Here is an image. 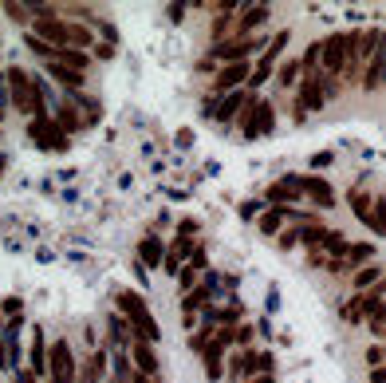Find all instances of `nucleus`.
<instances>
[{
    "instance_id": "obj_1",
    "label": "nucleus",
    "mask_w": 386,
    "mask_h": 383,
    "mask_svg": "<svg viewBox=\"0 0 386 383\" xmlns=\"http://www.w3.org/2000/svg\"><path fill=\"white\" fill-rule=\"evenodd\" d=\"M115 304H119V316L126 320V328H134L142 344H154L158 336H162V328H158V320H154V312L146 309V300L138 297V293L119 288V293H115Z\"/></svg>"
},
{
    "instance_id": "obj_2",
    "label": "nucleus",
    "mask_w": 386,
    "mask_h": 383,
    "mask_svg": "<svg viewBox=\"0 0 386 383\" xmlns=\"http://www.w3.org/2000/svg\"><path fill=\"white\" fill-rule=\"evenodd\" d=\"M8 91H12V107H16V111L32 115V119H44L48 99H44V91H40V87L24 75V67H8Z\"/></svg>"
},
{
    "instance_id": "obj_3",
    "label": "nucleus",
    "mask_w": 386,
    "mask_h": 383,
    "mask_svg": "<svg viewBox=\"0 0 386 383\" xmlns=\"http://www.w3.org/2000/svg\"><path fill=\"white\" fill-rule=\"evenodd\" d=\"M355 40L359 36H331L319 44V60H324V72L339 75V72H347V67H355Z\"/></svg>"
},
{
    "instance_id": "obj_4",
    "label": "nucleus",
    "mask_w": 386,
    "mask_h": 383,
    "mask_svg": "<svg viewBox=\"0 0 386 383\" xmlns=\"http://www.w3.org/2000/svg\"><path fill=\"white\" fill-rule=\"evenodd\" d=\"M272 123H276V115H272V103H265V99H253L241 111V135L244 138H265L268 131H272Z\"/></svg>"
},
{
    "instance_id": "obj_5",
    "label": "nucleus",
    "mask_w": 386,
    "mask_h": 383,
    "mask_svg": "<svg viewBox=\"0 0 386 383\" xmlns=\"http://www.w3.org/2000/svg\"><path fill=\"white\" fill-rule=\"evenodd\" d=\"M276 368V356L272 352H241L233 356V380H249V375H272Z\"/></svg>"
},
{
    "instance_id": "obj_6",
    "label": "nucleus",
    "mask_w": 386,
    "mask_h": 383,
    "mask_svg": "<svg viewBox=\"0 0 386 383\" xmlns=\"http://www.w3.org/2000/svg\"><path fill=\"white\" fill-rule=\"evenodd\" d=\"M331 91H335V83H331V79H319V75H312V79L300 87V107H296V119H303L308 111H319Z\"/></svg>"
},
{
    "instance_id": "obj_7",
    "label": "nucleus",
    "mask_w": 386,
    "mask_h": 383,
    "mask_svg": "<svg viewBox=\"0 0 386 383\" xmlns=\"http://www.w3.org/2000/svg\"><path fill=\"white\" fill-rule=\"evenodd\" d=\"M48 375L75 383V356H72V344H67V340H56V344L48 348Z\"/></svg>"
},
{
    "instance_id": "obj_8",
    "label": "nucleus",
    "mask_w": 386,
    "mask_h": 383,
    "mask_svg": "<svg viewBox=\"0 0 386 383\" xmlns=\"http://www.w3.org/2000/svg\"><path fill=\"white\" fill-rule=\"evenodd\" d=\"M256 48H268V40H244V36H237V40H225V44H217V48H213V60L244 63Z\"/></svg>"
},
{
    "instance_id": "obj_9",
    "label": "nucleus",
    "mask_w": 386,
    "mask_h": 383,
    "mask_svg": "<svg viewBox=\"0 0 386 383\" xmlns=\"http://www.w3.org/2000/svg\"><path fill=\"white\" fill-rule=\"evenodd\" d=\"M28 135H32V142H36V147H44V150H63V147H67V135H63L60 127L51 123L48 115H44V119H32Z\"/></svg>"
},
{
    "instance_id": "obj_10",
    "label": "nucleus",
    "mask_w": 386,
    "mask_h": 383,
    "mask_svg": "<svg viewBox=\"0 0 386 383\" xmlns=\"http://www.w3.org/2000/svg\"><path fill=\"white\" fill-rule=\"evenodd\" d=\"M362 261H374V245H343V253L339 257H331V261H324L331 272H347V269H359Z\"/></svg>"
},
{
    "instance_id": "obj_11",
    "label": "nucleus",
    "mask_w": 386,
    "mask_h": 383,
    "mask_svg": "<svg viewBox=\"0 0 386 383\" xmlns=\"http://www.w3.org/2000/svg\"><path fill=\"white\" fill-rule=\"evenodd\" d=\"M249 103H253V95H249V91H229V95H225V99L217 103V107H209V119H221V123H225V119H233V115L241 111V107H249Z\"/></svg>"
},
{
    "instance_id": "obj_12",
    "label": "nucleus",
    "mask_w": 386,
    "mask_h": 383,
    "mask_svg": "<svg viewBox=\"0 0 386 383\" xmlns=\"http://www.w3.org/2000/svg\"><path fill=\"white\" fill-rule=\"evenodd\" d=\"M217 288H221V277L213 272V277H205V281L197 284V288H193L190 297L181 300V309H185V312H193L197 304H205V300H213V297H217Z\"/></svg>"
},
{
    "instance_id": "obj_13",
    "label": "nucleus",
    "mask_w": 386,
    "mask_h": 383,
    "mask_svg": "<svg viewBox=\"0 0 386 383\" xmlns=\"http://www.w3.org/2000/svg\"><path fill=\"white\" fill-rule=\"evenodd\" d=\"M351 210L359 213V222L367 225V229H371V234H383V222H378V218H374V210L371 206H367V194H362V190H351Z\"/></svg>"
},
{
    "instance_id": "obj_14",
    "label": "nucleus",
    "mask_w": 386,
    "mask_h": 383,
    "mask_svg": "<svg viewBox=\"0 0 386 383\" xmlns=\"http://www.w3.org/2000/svg\"><path fill=\"white\" fill-rule=\"evenodd\" d=\"M300 194H312L319 206H335V190L324 178H300Z\"/></svg>"
},
{
    "instance_id": "obj_15",
    "label": "nucleus",
    "mask_w": 386,
    "mask_h": 383,
    "mask_svg": "<svg viewBox=\"0 0 386 383\" xmlns=\"http://www.w3.org/2000/svg\"><path fill=\"white\" fill-rule=\"evenodd\" d=\"M249 72H253L249 60H244V63H229V67L217 75V87H221V91H233V87H241L244 79H249Z\"/></svg>"
},
{
    "instance_id": "obj_16",
    "label": "nucleus",
    "mask_w": 386,
    "mask_h": 383,
    "mask_svg": "<svg viewBox=\"0 0 386 383\" xmlns=\"http://www.w3.org/2000/svg\"><path fill=\"white\" fill-rule=\"evenodd\" d=\"M296 198H300V178H284L280 186L268 190V202H272V206H284V202H296Z\"/></svg>"
},
{
    "instance_id": "obj_17",
    "label": "nucleus",
    "mask_w": 386,
    "mask_h": 383,
    "mask_svg": "<svg viewBox=\"0 0 386 383\" xmlns=\"http://www.w3.org/2000/svg\"><path fill=\"white\" fill-rule=\"evenodd\" d=\"M48 75L56 83H63L67 91H79V87H83V72H72V67H63V63H48Z\"/></svg>"
},
{
    "instance_id": "obj_18",
    "label": "nucleus",
    "mask_w": 386,
    "mask_h": 383,
    "mask_svg": "<svg viewBox=\"0 0 386 383\" xmlns=\"http://www.w3.org/2000/svg\"><path fill=\"white\" fill-rule=\"evenodd\" d=\"M138 257H142V265H162L166 249H162V241H158L154 234H146L142 241H138Z\"/></svg>"
},
{
    "instance_id": "obj_19",
    "label": "nucleus",
    "mask_w": 386,
    "mask_h": 383,
    "mask_svg": "<svg viewBox=\"0 0 386 383\" xmlns=\"http://www.w3.org/2000/svg\"><path fill=\"white\" fill-rule=\"evenodd\" d=\"M265 20H268V4H249V13L237 16V32L244 36V32H253V28L265 24Z\"/></svg>"
},
{
    "instance_id": "obj_20",
    "label": "nucleus",
    "mask_w": 386,
    "mask_h": 383,
    "mask_svg": "<svg viewBox=\"0 0 386 383\" xmlns=\"http://www.w3.org/2000/svg\"><path fill=\"white\" fill-rule=\"evenodd\" d=\"M190 253H193L190 241H185V237H178V241H174V249H169L166 257H162V265H166V269L174 272V277H178V272H181V261L190 257Z\"/></svg>"
},
{
    "instance_id": "obj_21",
    "label": "nucleus",
    "mask_w": 386,
    "mask_h": 383,
    "mask_svg": "<svg viewBox=\"0 0 386 383\" xmlns=\"http://www.w3.org/2000/svg\"><path fill=\"white\" fill-rule=\"evenodd\" d=\"M51 63H63V67H72V72H83L87 63H91V56H87V51H75V48H60L51 56Z\"/></svg>"
},
{
    "instance_id": "obj_22",
    "label": "nucleus",
    "mask_w": 386,
    "mask_h": 383,
    "mask_svg": "<svg viewBox=\"0 0 386 383\" xmlns=\"http://www.w3.org/2000/svg\"><path fill=\"white\" fill-rule=\"evenodd\" d=\"M134 364H138V371H142V375H158V356H154V348L142 344V340L134 344Z\"/></svg>"
},
{
    "instance_id": "obj_23",
    "label": "nucleus",
    "mask_w": 386,
    "mask_h": 383,
    "mask_svg": "<svg viewBox=\"0 0 386 383\" xmlns=\"http://www.w3.org/2000/svg\"><path fill=\"white\" fill-rule=\"evenodd\" d=\"M48 371V348H44V332H32V375H44Z\"/></svg>"
},
{
    "instance_id": "obj_24",
    "label": "nucleus",
    "mask_w": 386,
    "mask_h": 383,
    "mask_svg": "<svg viewBox=\"0 0 386 383\" xmlns=\"http://www.w3.org/2000/svg\"><path fill=\"white\" fill-rule=\"evenodd\" d=\"M374 284H383V265L374 261V265H362L359 272H355V288H374Z\"/></svg>"
},
{
    "instance_id": "obj_25",
    "label": "nucleus",
    "mask_w": 386,
    "mask_h": 383,
    "mask_svg": "<svg viewBox=\"0 0 386 383\" xmlns=\"http://www.w3.org/2000/svg\"><path fill=\"white\" fill-rule=\"evenodd\" d=\"M107 336H110V344H115V348H126V344H131V328H126V320H122V316H110V320H107Z\"/></svg>"
},
{
    "instance_id": "obj_26",
    "label": "nucleus",
    "mask_w": 386,
    "mask_h": 383,
    "mask_svg": "<svg viewBox=\"0 0 386 383\" xmlns=\"http://www.w3.org/2000/svg\"><path fill=\"white\" fill-rule=\"evenodd\" d=\"M362 87H367V91H378V87H383V48L374 51V63L367 67V75H362Z\"/></svg>"
},
{
    "instance_id": "obj_27",
    "label": "nucleus",
    "mask_w": 386,
    "mask_h": 383,
    "mask_svg": "<svg viewBox=\"0 0 386 383\" xmlns=\"http://www.w3.org/2000/svg\"><path fill=\"white\" fill-rule=\"evenodd\" d=\"M103 371H107V352H95V356L87 359V368H83V383H99L103 380Z\"/></svg>"
},
{
    "instance_id": "obj_28",
    "label": "nucleus",
    "mask_w": 386,
    "mask_h": 383,
    "mask_svg": "<svg viewBox=\"0 0 386 383\" xmlns=\"http://www.w3.org/2000/svg\"><path fill=\"white\" fill-rule=\"evenodd\" d=\"M339 316L347 324H362V309H359V293H355V300H347L343 309H339Z\"/></svg>"
},
{
    "instance_id": "obj_29",
    "label": "nucleus",
    "mask_w": 386,
    "mask_h": 383,
    "mask_svg": "<svg viewBox=\"0 0 386 383\" xmlns=\"http://www.w3.org/2000/svg\"><path fill=\"white\" fill-rule=\"evenodd\" d=\"M280 225H284V210H276V213H265V218H260V229H265L268 237L276 234Z\"/></svg>"
},
{
    "instance_id": "obj_30",
    "label": "nucleus",
    "mask_w": 386,
    "mask_h": 383,
    "mask_svg": "<svg viewBox=\"0 0 386 383\" xmlns=\"http://www.w3.org/2000/svg\"><path fill=\"white\" fill-rule=\"evenodd\" d=\"M296 75H300V60H296V63H284V67H280V83L292 87V83H296Z\"/></svg>"
},
{
    "instance_id": "obj_31",
    "label": "nucleus",
    "mask_w": 386,
    "mask_h": 383,
    "mask_svg": "<svg viewBox=\"0 0 386 383\" xmlns=\"http://www.w3.org/2000/svg\"><path fill=\"white\" fill-rule=\"evenodd\" d=\"M367 364H371V368H383V344H374L371 352H367Z\"/></svg>"
},
{
    "instance_id": "obj_32",
    "label": "nucleus",
    "mask_w": 386,
    "mask_h": 383,
    "mask_svg": "<svg viewBox=\"0 0 386 383\" xmlns=\"http://www.w3.org/2000/svg\"><path fill=\"white\" fill-rule=\"evenodd\" d=\"M4 13L12 16V20H28V8H24V4H4Z\"/></svg>"
},
{
    "instance_id": "obj_33",
    "label": "nucleus",
    "mask_w": 386,
    "mask_h": 383,
    "mask_svg": "<svg viewBox=\"0 0 386 383\" xmlns=\"http://www.w3.org/2000/svg\"><path fill=\"white\" fill-rule=\"evenodd\" d=\"M319 60V44H312V48L303 51V60H300V67H312V63Z\"/></svg>"
},
{
    "instance_id": "obj_34",
    "label": "nucleus",
    "mask_w": 386,
    "mask_h": 383,
    "mask_svg": "<svg viewBox=\"0 0 386 383\" xmlns=\"http://www.w3.org/2000/svg\"><path fill=\"white\" fill-rule=\"evenodd\" d=\"M12 375H16V380H12V383H36V375H32V371H20V368H16V371H12Z\"/></svg>"
},
{
    "instance_id": "obj_35",
    "label": "nucleus",
    "mask_w": 386,
    "mask_h": 383,
    "mask_svg": "<svg viewBox=\"0 0 386 383\" xmlns=\"http://www.w3.org/2000/svg\"><path fill=\"white\" fill-rule=\"evenodd\" d=\"M185 16V4H169V20H181Z\"/></svg>"
},
{
    "instance_id": "obj_36",
    "label": "nucleus",
    "mask_w": 386,
    "mask_h": 383,
    "mask_svg": "<svg viewBox=\"0 0 386 383\" xmlns=\"http://www.w3.org/2000/svg\"><path fill=\"white\" fill-rule=\"evenodd\" d=\"M312 166H319V170H324V166H331V154H315Z\"/></svg>"
},
{
    "instance_id": "obj_37",
    "label": "nucleus",
    "mask_w": 386,
    "mask_h": 383,
    "mask_svg": "<svg viewBox=\"0 0 386 383\" xmlns=\"http://www.w3.org/2000/svg\"><path fill=\"white\" fill-rule=\"evenodd\" d=\"M256 383H276V380H272V375H260V380H256Z\"/></svg>"
},
{
    "instance_id": "obj_38",
    "label": "nucleus",
    "mask_w": 386,
    "mask_h": 383,
    "mask_svg": "<svg viewBox=\"0 0 386 383\" xmlns=\"http://www.w3.org/2000/svg\"><path fill=\"white\" fill-rule=\"evenodd\" d=\"M48 383H72V380H56V375H48Z\"/></svg>"
},
{
    "instance_id": "obj_39",
    "label": "nucleus",
    "mask_w": 386,
    "mask_h": 383,
    "mask_svg": "<svg viewBox=\"0 0 386 383\" xmlns=\"http://www.w3.org/2000/svg\"><path fill=\"white\" fill-rule=\"evenodd\" d=\"M4 166H8V162H4V154H0V174H4Z\"/></svg>"
}]
</instances>
